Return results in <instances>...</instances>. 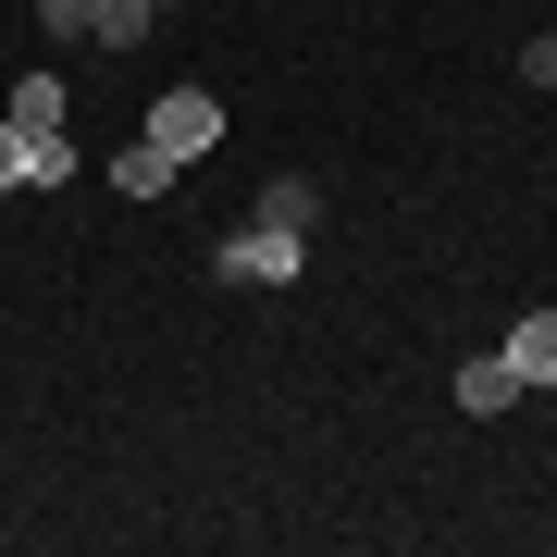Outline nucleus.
<instances>
[{
	"label": "nucleus",
	"instance_id": "nucleus-1",
	"mask_svg": "<svg viewBox=\"0 0 557 557\" xmlns=\"http://www.w3.org/2000/svg\"><path fill=\"white\" fill-rule=\"evenodd\" d=\"M149 149L211 161V149H223V100H211V87H161V100H149Z\"/></svg>",
	"mask_w": 557,
	"mask_h": 557
},
{
	"label": "nucleus",
	"instance_id": "nucleus-2",
	"mask_svg": "<svg viewBox=\"0 0 557 557\" xmlns=\"http://www.w3.org/2000/svg\"><path fill=\"white\" fill-rule=\"evenodd\" d=\"M298 260H310V236L248 211V236H223V285H298Z\"/></svg>",
	"mask_w": 557,
	"mask_h": 557
},
{
	"label": "nucleus",
	"instance_id": "nucleus-3",
	"mask_svg": "<svg viewBox=\"0 0 557 557\" xmlns=\"http://www.w3.org/2000/svg\"><path fill=\"white\" fill-rule=\"evenodd\" d=\"M508 372L520 384H557V310H520L508 322Z\"/></svg>",
	"mask_w": 557,
	"mask_h": 557
},
{
	"label": "nucleus",
	"instance_id": "nucleus-4",
	"mask_svg": "<svg viewBox=\"0 0 557 557\" xmlns=\"http://www.w3.org/2000/svg\"><path fill=\"white\" fill-rule=\"evenodd\" d=\"M161 13H174V0H100L87 38H100V50H137V38H161Z\"/></svg>",
	"mask_w": 557,
	"mask_h": 557
},
{
	"label": "nucleus",
	"instance_id": "nucleus-5",
	"mask_svg": "<svg viewBox=\"0 0 557 557\" xmlns=\"http://www.w3.org/2000/svg\"><path fill=\"white\" fill-rule=\"evenodd\" d=\"M520 397H533V384L508 372V347H496V359H471V372H458V409H483V421H496V409H520Z\"/></svg>",
	"mask_w": 557,
	"mask_h": 557
},
{
	"label": "nucleus",
	"instance_id": "nucleus-6",
	"mask_svg": "<svg viewBox=\"0 0 557 557\" xmlns=\"http://www.w3.org/2000/svg\"><path fill=\"white\" fill-rule=\"evenodd\" d=\"M174 174H186V161H174V149H149V137H137V149H112V186H124V199H161Z\"/></svg>",
	"mask_w": 557,
	"mask_h": 557
},
{
	"label": "nucleus",
	"instance_id": "nucleus-7",
	"mask_svg": "<svg viewBox=\"0 0 557 557\" xmlns=\"http://www.w3.org/2000/svg\"><path fill=\"white\" fill-rule=\"evenodd\" d=\"M260 223H285V236H310V223H322V199H310L298 174H285V186H260Z\"/></svg>",
	"mask_w": 557,
	"mask_h": 557
},
{
	"label": "nucleus",
	"instance_id": "nucleus-8",
	"mask_svg": "<svg viewBox=\"0 0 557 557\" xmlns=\"http://www.w3.org/2000/svg\"><path fill=\"white\" fill-rule=\"evenodd\" d=\"M25 186H75V137H62V124H50V137H25Z\"/></svg>",
	"mask_w": 557,
	"mask_h": 557
},
{
	"label": "nucleus",
	"instance_id": "nucleus-9",
	"mask_svg": "<svg viewBox=\"0 0 557 557\" xmlns=\"http://www.w3.org/2000/svg\"><path fill=\"white\" fill-rule=\"evenodd\" d=\"M13 124H25V137H50V124H62V75H25V87H13Z\"/></svg>",
	"mask_w": 557,
	"mask_h": 557
},
{
	"label": "nucleus",
	"instance_id": "nucleus-10",
	"mask_svg": "<svg viewBox=\"0 0 557 557\" xmlns=\"http://www.w3.org/2000/svg\"><path fill=\"white\" fill-rule=\"evenodd\" d=\"M87 13H100V0H38V25H50V38H87Z\"/></svg>",
	"mask_w": 557,
	"mask_h": 557
},
{
	"label": "nucleus",
	"instance_id": "nucleus-11",
	"mask_svg": "<svg viewBox=\"0 0 557 557\" xmlns=\"http://www.w3.org/2000/svg\"><path fill=\"white\" fill-rule=\"evenodd\" d=\"M520 87H557V38H520Z\"/></svg>",
	"mask_w": 557,
	"mask_h": 557
},
{
	"label": "nucleus",
	"instance_id": "nucleus-12",
	"mask_svg": "<svg viewBox=\"0 0 557 557\" xmlns=\"http://www.w3.org/2000/svg\"><path fill=\"white\" fill-rule=\"evenodd\" d=\"M0 186H25V124H0Z\"/></svg>",
	"mask_w": 557,
	"mask_h": 557
}]
</instances>
